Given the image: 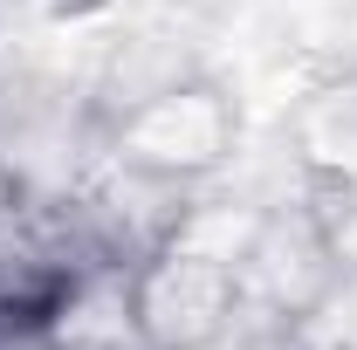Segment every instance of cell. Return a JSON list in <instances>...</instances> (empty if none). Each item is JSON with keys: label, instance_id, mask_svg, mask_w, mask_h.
I'll return each instance as SVG.
<instances>
[{"label": "cell", "instance_id": "7a4b0ae2", "mask_svg": "<svg viewBox=\"0 0 357 350\" xmlns=\"http://www.w3.org/2000/svg\"><path fill=\"white\" fill-rule=\"evenodd\" d=\"M227 137H234V117H227L220 89L165 83L158 96H144L117 117V158L185 185V178L213 172L227 158Z\"/></svg>", "mask_w": 357, "mask_h": 350}, {"label": "cell", "instance_id": "6da1fadb", "mask_svg": "<svg viewBox=\"0 0 357 350\" xmlns=\"http://www.w3.org/2000/svg\"><path fill=\"white\" fill-rule=\"evenodd\" d=\"M241 309H248V289L234 254H206L185 241L137 254L124 282V316L144 337V350H213L241 323Z\"/></svg>", "mask_w": 357, "mask_h": 350}]
</instances>
